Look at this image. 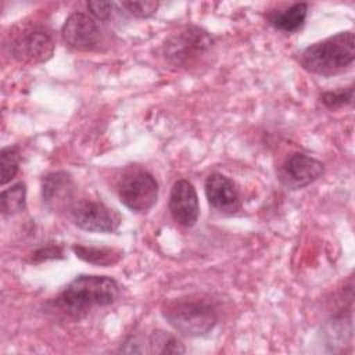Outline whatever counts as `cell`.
I'll return each mask as SVG.
<instances>
[{
	"label": "cell",
	"instance_id": "cell-9",
	"mask_svg": "<svg viewBox=\"0 0 355 355\" xmlns=\"http://www.w3.org/2000/svg\"><path fill=\"white\" fill-rule=\"evenodd\" d=\"M53 53L54 42L43 28H26L12 42L14 57L24 62H46Z\"/></svg>",
	"mask_w": 355,
	"mask_h": 355
},
{
	"label": "cell",
	"instance_id": "cell-20",
	"mask_svg": "<svg viewBox=\"0 0 355 355\" xmlns=\"http://www.w3.org/2000/svg\"><path fill=\"white\" fill-rule=\"evenodd\" d=\"M87 10L90 11V14L94 19L107 21V19H110V17L112 14L114 3L103 1V0H90V1H87Z\"/></svg>",
	"mask_w": 355,
	"mask_h": 355
},
{
	"label": "cell",
	"instance_id": "cell-12",
	"mask_svg": "<svg viewBox=\"0 0 355 355\" xmlns=\"http://www.w3.org/2000/svg\"><path fill=\"white\" fill-rule=\"evenodd\" d=\"M122 352H150V354H183L184 348L182 343L171 333L164 330H154L151 334L141 337L135 336L130 337L123 348L121 347Z\"/></svg>",
	"mask_w": 355,
	"mask_h": 355
},
{
	"label": "cell",
	"instance_id": "cell-7",
	"mask_svg": "<svg viewBox=\"0 0 355 355\" xmlns=\"http://www.w3.org/2000/svg\"><path fill=\"white\" fill-rule=\"evenodd\" d=\"M61 36L65 46L76 51L100 50L104 36L97 21L85 12H72L61 28Z\"/></svg>",
	"mask_w": 355,
	"mask_h": 355
},
{
	"label": "cell",
	"instance_id": "cell-10",
	"mask_svg": "<svg viewBox=\"0 0 355 355\" xmlns=\"http://www.w3.org/2000/svg\"><path fill=\"white\" fill-rule=\"evenodd\" d=\"M169 211L173 219L184 227H191L197 223L200 204L196 189L189 180L180 179L173 183L169 196Z\"/></svg>",
	"mask_w": 355,
	"mask_h": 355
},
{
	"label": "cell",
	"instance_id": "cell-19",
	"mask_svg": "<svg viewBox=\"0 0 355 355\" xmlns=\"http://www.w3.org/2000/svg\"><path fill=\"white\" fill-rule=\"evenodd\" d=\"M121 6L133 17L136 18H148L151 17L157 8L158 1L146 0V1H122Z\"/></svg>",
	"mask_w": 355,
	"mask_h": 355
},
{
	"label": "cell",
	"instance_id": "cell-6",
	"mask_svg": "<svg viewBox=\"0 0 355 355\" xmlns=\"http://www.w3.org/2000/svg\"><path fill=\"white\" fill-rule=\"evenodd\" d=\"M71 216L78 227L87 232L112 233L121 225V216L115 209L90 198H82L73 202Z\"/></svg>",
	"mask_w": 355,
	"mask_h": 355
},
{
	"label": "cell",
	"instance_id": "cell-14",
	"mask_svg": "<svg viewBox=\"0 0 355 355\" xmlns=\"http://www.w3.org/2000/svg\"><path fill=\"white\" fill-rule=\"evenodd\" d=\"M73 254L87 262L97 266H112L118 263L122 258V251L110 247H94V245H83V244H73L72 245Z\"/></svg>",
	"mask_w": 355,
	"mask_h": 355
},
{
	"label": "cell",
	"instance_id": "cell-17",
	"mask_svg": "<svg viewBox=\"0 0 355 355\" xmlns=\"http://www.w3.org/2000/svg\"><path fill=\"white\" fill-rule=\"evenodd\" d=\"M19 168V153L17 147H4L0 151V178L1 184L8 183L18 172Z\"/></svg>",
	"mask_w": 355,
	"mask_h": 355
},
{
	"label": "cell",
	"instance_id": "cell-11",
	"mask_svg": "<svg viewBox=\"0 0 355 355\" xmlns=\"http://www.w3.org/2000/svg\"><path fill=\"white\" fill-rule=\"evenodd\" d=\"M208 204L219 212L234 214L240 208V196L234 183L222 173H212L205 180Z\"/></svg>",
	"mask_w": 355,
	"mask_h": 355
},
{
	"label": "cell",
	"instance_id": "cell-2",
	"mask_svg": "<svg viewBox=\"0 0 355 355\" xmlns=\"http://www.w3.org/2000/svg\"><path fill=\"white\" fill-rule=\"evenodd\" d=\"M355 60V37L352 31L338 32L308 46L300 54V62L308 72L331 76L348 69Z\"/></svg>",
	"mask_w": 355,
	"mask_h": 355
},
{
	"label": "cell",
	"instance_id": "cell-18",
	"mask_svg": "<svg viewBox=\"0 0 355 355\" xmlns=\"http://www.w3.org/2000/svg\"><path fill=\"white\" fill-rule=\"evenodd\" d=\"M352 98H354V87L352 86L345 87V89H340V90L326 92L320 97L322 103L330 110H336V108H340L343 105L351 104Z\"/></svg>",
	"mask_w": 355,
	"mask_h": 355
},
{
	"label": "cell",
	"instance_id": "cell-16",
	"mask_svg": "<svg viewBox=\"0 0 355 355\" xmlns=\"http://www.w3.org/2000/svg\"><path fill=\"white\" fill-rule=\"evenodd\" d=\"M3 215H15L26 208V184L18 182L1 191L0 197Z\"/></svg>",
	"mask_w": 355,
	"mask_h": 355
},
{
	"label": "cell",
	"instance_id": "cell-15",
	"mask_svg": "<svg viewBox=\"0 0 355 355\" xmlns=\"http://www.w3.org/2000/svg\"><path fill=\"white\" fill-rule=\"evenodd\" d=\"M72 182L69 176L64 172H54L49 173L43 179L42 184V194H43V201L47 204L50 202H58L64 201L65 198H69L71 191H72Z\"/></svg>",
	"mask_w": 355,
	"mask_h": 355
},
{
	"label": "cell",
	"instance_id": "cell-4",
	"mask_svg": "<svg viewBox=\"0 0 355 355\" xmlns=\"http://www.w3.org/2000/svg\"><path fill=\"white\" fill-rule=\"evenodd\" d=\"M212 44L214 39L207 31L189 25L165 39L164 55L175 67H191Z\"/></svg>",
	"mask_w": 355,
	"mask_h": 355
},
{
	"label": "cell",
	"instance_id": "cell-13",
	"mask_svg": "<svg viewBox=\"0 0 355 355\" xmlns=\"http://www.w3.org/2000/svg\"><path fill=\"white\" fill-rule=\"evenodd\" d=\"M308 15V4L295 3L286 10H277L268 14V22L277 31L294 33L300 31Z\"/></svg>",
	"mask_w": 355,
	"mask_h": 355
},
{
	"label": "cell",
	"instance_id": "cell-3",
	"mask_svg": "<svg viewBox=\"0 0 355 355\" xmlns=\"http://www.w3.org/2000/svg\"><path fill=\"white\" fill-rule=\"evenodd\" d=\"M119 295L118 283L108 276L82 275L75 277L55 298V304L69 313H79L93 306H107Z\"/></svg>",
	"mask_w": 355,
	"mask_h": 355
},
{
	"label": "cell",
	"instance_id": "cell-5",
	"mask_svg": "<svg viewBox=\"0 0 355 355\" xmlns=\"http://www.w3.org/2000/svg\"><path fill=\"white\" fill-rule=\"evenodd\" d=\"M119 201L130 211L144 214L150 211L158 198V183L144 169H130L122 175L116 184Z\"/></svg>",
	"mask_w": 355,
	"mask_h": 355
},
{
	"label": "cell",
	"instance_id": "cell-8",
	"mask_svg": "<svg viewBox=\"0 0 355 355\" xmlns=\"http://www.w3.org/2000/svg\"><path fill=\"white\" fill-rule=\"evenodd\" d=\"M323 173V164L306 154L294 153L283 162L279 169V180L288 190L306 187Z\"/></svg>",
	"mask_w": 355,
	"mask_h": 355
},
{
	"label": "cell",
	"instance_id": "cell-1",
	"mask_svg": "<svg viewBox=\"0 0 355 355\" xmlns=\"http://www.w3.org/2000/svg\"><path fill=\"white\" fill-rule=\"evenodd\" d=\"M161 313L176 331L189 337L208 334L218 322V311L214 302L198 294L166 300L162 304Z\"/></svg>",
	"mask_w": 355,
	"mask_h": 355
}]
</instances>
